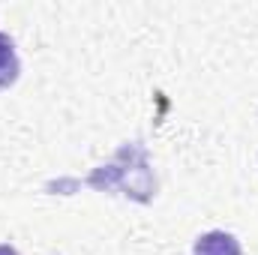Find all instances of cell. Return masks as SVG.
Instances as JSON below:
<instances>
[{
  "label": "cell",
  "mask_w": 258,
  "mask_h": 255,
  "mask_svg": "<svg viewBox=\"0 0 258 255\" xmlns=\"http://www.w3.org/2000/svg\"><path fill=\"white\" fill-rule=\"evenodd\" d=\"M195 255H243L240 252V243L234 234L228 231H207L195 240Z\"/></svg>",
  "instance_id": "obj_1"
},
{
  "label": "cell",
  "mask_w": 258,
  "mask_h": 255,
  "mask_svg": "<svg viewBox=\"0 0 258 255\" xmlns=\"http://www.w3.org/2000/svg\"><path fill=\"white\" fill-rule=\"evenodd\" d=\"M18 78V57H15V42L0 33V90L9 87Z\"/></svg>",
  "instance_id": "obj_2"
},
{
  "label": "cell",
  "mask_w": 258,
  "mask_h": 255,
  "mask_svg": "<svg viewBox=\"0 0 258 255\" xmlns=\"http://www.w3.org/2000/svg\"><path fill=\"white\" fill-rule=\"evenodd\" d=\"M0 255H18L12 246H6V243H0Z\"/></svg>",
  "instance_id": "obj_3"
}]
</instances>
